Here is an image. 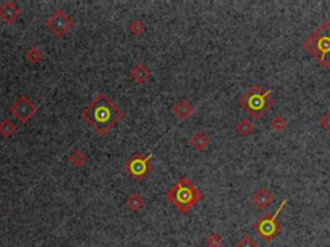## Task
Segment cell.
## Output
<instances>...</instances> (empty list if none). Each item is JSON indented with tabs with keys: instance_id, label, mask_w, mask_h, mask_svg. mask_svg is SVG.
I'll use <instances>...</instances> for the list:
<instances>
[{
	"instance_id": "6da1fadb",
	"label": "cell",
	"mask_w": 330,
	"mask_h": 247,
	"mask_svg": "<svg viewBox=\"0 0 330 247\" xmlns=\"http://www.w3.org/2000/svg\"><path fill=\"white\" fill-rule=\"evenodd\" d=\"M83 116L98 134L104 135L122 118L123 112L110 98L101 94L94 98L91 105L84 110Z\"/></svg>"
},
{
	"instance_id": "7a4b0ae2",
	"label": "cell",
	"mask_w": 330,
	"mask_h": 247,
	"mask_svg": "<svg viewBox=\"0 0 330 247\" xmlns=\"http://www.w3.org/2000/svg\"><path fill=\"white\" fill-rule=\"evenodd\" d=\"M275 99L272 98V90L262 85H253L245 91L239 99L240 107L248 112L254 120H259L272 108Z\"/></svg>"
},
{
	"instance_id": "3957f363",
	"label": "cell",
	"mask_w": 330,
	"mask_h": 247,
	"mask_svg": "<svg viewBox=\"0 0 330 247\" xmlns=\"http://www.w3.org/2000/svg\"><path fill=\"white\" fill-rule=\"evenodd\" d=\"M303 48L319 62L320 66L330 67V23L324 21L303 42Z\"/></svg>"
},
{
	"instance_id": "277c9868",
	"label": "cell",
	"mask_w": 330,
	"mask_h": 247,
	"mask_svg": "<svg viewBox=\"0 0 330 247\" xmlns=\"http://www.w3.org/2000/svg\"><path fill=\"white\" fill-rule=\"evenodd\" d=\"M168 199L179 211L188 212L192 209V206L203 199V193L187 178L183 177L168 192Z\"/></svg>"
},
{
	"instance_id": "5b68a950",
	"label": "cell",
	"mask_w": 330,
	"mask_h": 247,
	"mask_svg": "<svg viewBox=\"0 0 330 247\" xmlns=\"http://www.w3.org/2000/svg\"><path fill=\"white\" fill-rule=\"evenodd\" d=\"M286 205H288V200H282V202L279 205L274 214H266L258 222L254 223V232L259 234L262 240L266 241V242H271V241H274L275 237L278 236L280 229H281V224L278 222V216L280 215V212L285 209Z\"/></svg>"
},
{
	"instance_id": "8992f818",
	"label": "cell",
	"mask_w": 330,
	"mask_h": 247,
	"mask_svg": "<svg viewBox=\"0 0 330 247\" xmlns=\"http://www.w3.org/2000/svg\"><path fill=\"white\" fill-rule=\"evenodd\" d=\"M272 201H274V195H272V192L268 191V189L264 188V187L258 189V191L252 196V202H253V205L259 210L267 209L268 206L272 203Z\"/></svg>"
},
{
	"instance_id": "52a82bcc",
	"label": "cell",
	"mask_w": 330,
	"mask_h": 247,
	"mask_svg": "<svg viewBox=\"0 0 330 247\" xmlns=\"http://www.w3.org/2000/svg\"><path fill=\"white\" fill-rule=\"evenodd\" d=\"M129 171H130V174H132L133 178H136V179H141V178L145 177L147 171V161L143 160L141 156H136L133 157L130 162H129Z\"/></svg>"
},
{
	"instance_id": "ba28073f",
	"label": "cell",
	"mask_w": 330,
	"mask_h": 247,
	"mask_svg": "<svg viewBox=\"0 0 330 247\" xmlns=\"http://www.w3.org/2000/svg\"><path fill=\"white\" fill-rule=\"evenodd\" d=\"M235 130L240 136H248L254 132V124L248 118H241L235 126Z\"/></svg>"
},
{
	"instance_id": "9c48e42d",
	"label": "cell",
	"mask_w": 330,
	"mask_h": 247,
	"mask_svg": "<svg viewBox=\"0 0 330 247\" xmlns=\"http://www.w3.org/2000/svg\"><path fill=\"white\" fill-rule=\"evenodd\" d=\"M191 144L199 151H204L209 144V138L204 133H196L191 139Z\"/></svg>"
},
{
	"instance_id": "30bf717a",
	"label": "cell",
	"mask_w": 330,
	"mask_h": 247,
	"mask_svg": "<svg viewBox=\"0 0 330 247\" xmlns=\"http://www.w3.org/2000/svg\"><path fill=\"white\" fill-rule=\"evenodd\" d=\"M288 118L285 117V116L282 115H276L274 118L271 120V122H270V125H271L272 129L275 130V132H284L285 129H286V126H288Z\"/></svg>"
},
{
	"instance_id": "8fae6325",
	"label": "cell",
	"mask_w": 330,
	"mask_h": 247,
	"mask_svg": "<svg viewBox=\"0 0 330 247\" xmlns=\"http://www.w3.org/2000/svg\"><path fill=\"white\" fill-rule=\"evenodd\" d=\"M176 112H177L178 116H181L182 118H187L188 116L192 113V107L188 105L187 102H181L179 105L176 108Z\"/></svg>"
},
{
	"instance_id": "7c38bea8",
	"label": "cell",
	"mask_w": 330,
	"mask_h": 247,
	"mask_svg": "<svg viewBox=\"0 0 330 247\" xmlns=\"http://www.w3.org/2000/svg\"><path fill=\"white\" fill-rule=\"evenodd\" d=\"M205 244H206L208 247H219L221 244H222V237L218 236V234L216 233L209 234V236L206 237V240H205Z\"/></svg>"
},
{
	"instance_id": "4fadbf2b",
	"label": "cell",
	"mask_w": 330,
	"mask_h": 247,
	"mask_svg": "<svg viewBox=\"0 0 330 247\" xmlns=\"http://www.w3.org/2000/svg\"><path fill=\"white\" fill-rule=\"evenodd\" d=\"M235 247H258V242L255 240H254L253 237H244L243 240L239 241L236 245H235Z\"/></svg>"
},
{
	"instance_id": "5bb4252c",
	"label": "cell",
	"mask_w": 330,
	"mask_h": 247,
	"mask_svg": "<svg viewBox=\"0 0 330 247\" xmlns=\"http://www.w3.org/2000/svg\"><path fill=\"white\" fill-rule=\"evenodd\" d=\"M320 126L323 128L325 132L330 133V110L324 113L321 117H320Z\"/></svg>"
}]
</instances>
